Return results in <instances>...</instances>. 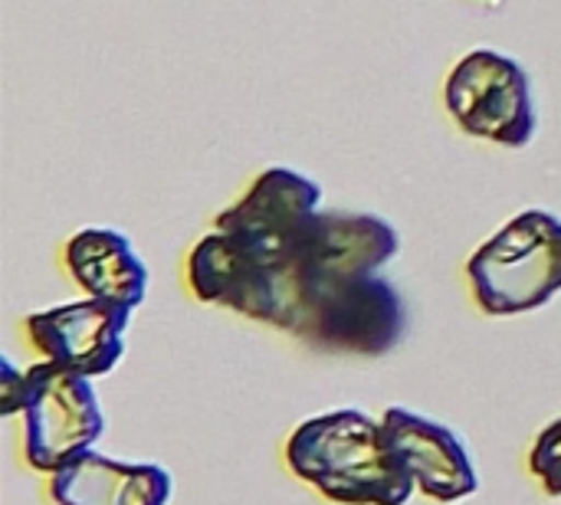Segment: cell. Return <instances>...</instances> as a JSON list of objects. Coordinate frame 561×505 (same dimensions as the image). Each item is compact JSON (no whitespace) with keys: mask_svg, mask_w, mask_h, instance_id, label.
I'll return each instance as SVG.
<instances>
[{"mask_svg":"<svg viewBox=\"0 0 561 505\" xmlns=\"http://www.w3.org/2000/svg\"><path fill=\"white\" fill-rule=\"evenodd\" d=\"M289 470L339 505H404L417 483L391 457L385 424L362 408L302 421L286 440Z\"/></svg>","mask_w":561,"mask_h":505,"instance_id":"6da1fadb","label":"cell"},{"mask_svg":"<svg viewBox=\"0 0 561 505\" xmlns=\"http://www.w3.org/2000/svg\"><path fill=\"white\" fill-rule=\"evenodd\" d=\"M486 315H526L561 292V217L526 210L493 233L467 263Z\"/></svg>","mask_w":561,"mask_h":505,"instance_id":"7a4b0ae2","label":"cell"},{"mask_svg":"<svg viewBox=\"0 0 561 505\" xmlns=\"http://www.w3.org/2000/svg\"><path fill=\"white\" fill-rule=\"evenodd\" d=\"M408 332V309L381 273L348 276L316 289L289 335L332 355H388Z\"/></svg>","mask_w":561,"mask_h":505,"instance_id":"3957f363","label":"cell"},{"mask_svg":"<svg viewBox=\"0 0 561 505\" xmlns=\"http://www.w3.org/2000/svg\"><path fill=\"white\" fill-rule=\"evenodd\" d=\"M444 102L454 122L473 138L503 148H526L536 138L533 79L516 59L496 49L467 53L447 76Z\"/></svg>","mask_w":561,"mask_h":505,"instance_id":"277c9868","label":"cell"},{"mask_svg":"<svg viewBox=\"0 0 561 505\" xmlns=\"http://www.w3.org/2000/svg\"><path fill=\"white\" fill-rule=\"evenodd\" d=\"M23 454L36 473H56L72 457L95 447L105 434V414L89 378L53 361L26 368L23 394Z\"/></svg>","mask_w":561,"mask_h":505,"instance_id":"5b68a950","label":"cell"},{"mask_svg":"<svg viewBox=\"0 0 561 505\" xmlns=\"http://www.w3.org/2000/svg\"><path fill=\"white\" fill-rule=\"evenodd\" d=\"M319 200L322 187L312 177L293 168H266L214 227L260 266H276L299 230L319 214Z\"/></svg>","mask_w":561,"mask_h":505,"instance_id":"8992f818","label":"cell"},{"mask_svg":"<svg viewBox=\"0 0 561 505\" xmlns=\"http://www.w3.org/2000/svg\"><path fill=\"white\" fill-rule=\"evenodd\" d=\"M131 312V306L89 296L33 312L26 319V332L46 361L82 378H102L112 375L125 355Z\"/></svg>","mask_w":561,"mask_h":505,"instance_id":"52a82bcc","label":"cell"},{"mask_svg":"<svg viewBox=\"0 0 561 505\" xmlns=\"http://www.w3.org/2000/svg\"><path fill=\"white\" fill-rule=\"evenodd\" d=\"M381 424L391 457L411 473L424 496L437 503H463L477 496L480 473L470 447L454 427L411 408H388Z\"/></svg>","mask_w":561,"mask_h":505,"instance_id":"ba28073f","label":"cell"},{"mask_svg":"<svg viewBox=\"0 0 561 505\" xmlns=\"http://www.w3.org/2000/svg\"><path fill=\"white\" fill-rule=\"evenodd\" d=\"M174 480L161 463L115 460L95 450L72 457L49 477L56 505H168Z\"/></svg>","mask_w":561,"mask_h":505,"instance_id":"9c48e42d","label":"cell"},{"mask_svg":"<svg viewBox=\"0 0 561 505\" xmlns=\"http://www.w3.org/2000/svg\"><path fill=\"white\" fill-rule=\"evenodd\" d=\"M72 283L92 299L138 309L148 292V266L135 243L115 227H82L62 250Z\"/></svg>","mask_w":561,"mask_h":505,"instance_id":"30bf717a","label":"cell"},{"mask_svg":"<svg viewBox=\"0 0 561 505\" xmlns=\"http://www.w3.org/2000/svg\"><path fill=\"white\" fill-rule=\"evenodd\" d=\"M529 470L549 496H561V417L539 431L529 450Z\"/></svg>","mask_w":561,"mask_h":505,"instance_id":"8fae6325","label":"cell"},{"mask_svg":"<svg viewBox=\"0 0 561 505\" xmlns=\"http://www.w3.org/2000/svg\"><path fill=\"white\" fill-rule=\"evenodd\" d=\"M3 368V381H0V404H3V414H20L23 408V394H26V371H16L10 358L0 361Z\"/></svg>","mask_w":561,"mask_h":505,"instance_id":"7c38bea8","label":"cell"}]
</instances>
